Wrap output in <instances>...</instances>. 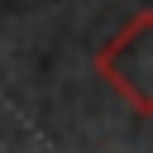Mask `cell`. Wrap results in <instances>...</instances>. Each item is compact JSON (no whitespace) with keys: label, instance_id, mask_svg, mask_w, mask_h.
Masks as SVG:
<instances>
[{"label":"cell","instance_id":"6da1fadb","mask_svg":"<svg viewBox=\"0 0 153 153\" xmlns=\"http://www.w3.org/2000/svg\"><path fill=\"white\" fill-rule=\"evenodd\" d=\"M96 72L139 115H153V10H139L115 38L100 43Z\"/></svg>","mask_w":153,"mask_h":153}]
</instances>
